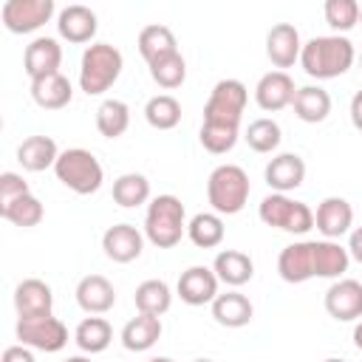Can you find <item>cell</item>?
<instances>
[{
	"label": "cell",
	"instance_id": "obj_22",
	"mask_svg": "<svg viewBox=\"0 0 362 362\" xmlns=\"http://www.w3.org/2000/svg\"><path fill=\"white\" fill-rule=\"evenodd\" d=\"M212 317L218 325L223 328H243L252 322L255 317V305L249 303L246 294L240 291H226V294H218L212 300Z\"/></svg>",
	"mask_w": 362,
	"mask_h": 362
},
{
	"label": "cell",
	"instance_id": "obj_49",
	"mask_svg": "<svg viewBox=\"0 0 362 362\" xmlns=\"http://www.w3.org/2000/svg\"><path fill=\"white\" fill-rule=\"evenodd\" d=\"M192 362H212V359H192Z\"/></svg>",
	"mask_w": 362,
	"mask_h": 362
},
{
	"label": "cell",
	"instance_id": "obj_32",
	"mask_svg": "<svg viewBox=\"0 0 362 362\" xmlns=\"http://www.w3.org/2000/svg\"><path fill=\"white\" fill-rule=\"evenodd\" d=\"M133 303L139 308V314H153V317H161L170 311L173 305V291L164 280H144L136 286V294H133Z\"/></svg>",
	"mask_w": 362,
	"mask_h": 362
},
{
	"label": "cell",
	"instance_id": "obj_7",
	"mask_svg": "<svg viewBox=\"0 0 362 362\" xmlns=\"http://www.w3.org/2000/svg\"><path fill=\"white\" fill-rule=\"evenodd\" d=\"M249 90L240 79H221L215 82L206 105H204V122H218V124H232L240 127V116L246 110Z\"/></svg>",
	"mask_w": 362,
	"mask_h": 362
},
{
	"label": "cell",
	"instance_id": "obj_36",
	"mask_svg": "<svg viewBox=\"0 0 362 362\" xmlns=\"http://www.w3.org/2000/svg\"><path fill=\"white\" fill-rule=\"evenodd\" d=\"M0 215L8 221V223H14V226H23V229H31V226H37L40 221H42V215H45V209H42V201L37 198V195H31V192H25V195H20V198H14L11 204H6V206H0Z\"/></svg>",
	"mask_w": 362,
	"mask_h": 362
},
{
	"label": "cell",
	"instance_id": "obj_27",
	"mask_svg": "<svg viewBox=\"0 0 362 362\" xmlns=\"http://www.w3.org/2000/svg\"><path fill=\"white\" fill-rule=\"evenodd\" d=\"M351 266V255L337 240H314V277L339 280Z\"/></svg>",
	"mask_w": 362,
	"mask_h": 362
},
{
	"label": "cell",
	"instance_id": "obj_12",
	"mask_svg": "<svg viewBox=\"0 0 362 362\" xmlns=\"http://www.w3.org/2000/svg\"><path fill=\"white\" fill-rule=\"evenodd\" d=\"M351 223H354V206L345 198L328 195L320 201V206L314 212V226L325 240H337V238L348 235Z\"/></svg>",
	"mask_w": 362,
	"mask_h": 362
},
{
	"label": "cell",
	"instance_id": "obj_16",
	"mask_svg": "<svg viewBox=\"0 0 362 362\" xmlns=\"http://www.w3.org/2000/svg\"><path fill=\"white\" fill-rule=\"evenodd\" d=\"M102 249L113 263H133L144 249V235L133 223H113L102 235Z\"/></svg>",
	"mask_w": 362,
	"mask_h": 362
},
{
	"label": "cell",
	"instance_id": "obj_23",
	"mask_svg": "<svg viewBox=\"0 0 362 362\" xmlns=\"http://www.w3.org/2000/svg\"><path fill=\"white\" fill-rule=\"evenodd\" d=\"M212 272H215V277H218L221 283L238 288V286H243V283H249V280L255 277V263H252V257H249L246 252L223 249V252L215 255Z\"/></svg>",
	"mask_w": 362,
	"mask_h": 362
},
{
	"label": "cell",
	"instance_id": "obj_31",
	"mask_svg": "<svg viewBox=\"0 0 362 362\" xmlns=\"http://www.w3.org/2000/svg\"><path fill=\"white\" fill-rule=\"evenodd\" d=\"M74 342L85 354H102L113 342V328L105 317H85L74 331Z\"/></svg>",
	"mask_w": 362,
	"mask_h": 362
},
{
	"label": "cell",
	"instance_id": "obj_51",
	"mask_svg": "<svg viewBox=\"0 0 362 362\" xmlns=\"http://www.w3.org/2000/svg\"><path fill=\"white\" fill-rule=\"evenodd\" d=\"M359 65H362V54H359Z\"/></svg>",
	"mask_w": 362,
	"mask_h": 362
},
{
	"label": "cell",
	"instance_id": "obj_29",
	"mask_svg": "<svg viewBox=\"0 0 362 362\" xmlns=\"http://www.w3.org/2000/svg\"><path fill=\"white\" fill-rule=\"evenodd\" d=\"M161 317H153V314H136L133 320L124 322L122 328V345L127 351H150L158 337H161Z\"/></svg>",
	"mask_w": 362,
	"mask_h": 362
},
{
	"label": "cell",
	"instance_id": "obj_18",
	"mask_svg": "<svg viewBox=\"0 0 362 362\" xmlns=\"http://www.w3.org/2000/svg\"><path fill=\"white\" fill-rule=\"evenodd\" d=\"M96 28H99V20H96V11L88 8V6H65L59 14H57V31L62 40L68 42H90L96 37Z\"/></svg>",
	"mask_w": 362,
	"mask_h": 362
},
{
	"label": "cell",
	"instance_id": "obj_11",
	"mask_svg": "<svg viewBox=\"0 0 362 362\" xmlns=\"http://www.w3.org/2000/svg\"><path fill=\"white\" fill-rule=\"evenodd\" d=\"M294 93H297V85L286 71H269L255 85V102L266 113H277L288 107L294 102Z\"/></svg>",
	"mask_w": 362,
	"mask_h": 362
},
{
	"label": "cell",
	"instance_id": "obj_9",
	"mask_svg": "<svg viewBox=\"0 0 362 362\" xmlns=\"http://www.w3.org/2000/svg\"><path fill=\"white\" fill-rule=\"evenodd\" d=\"M54 0H6L0 8V20L11 34H31L42 28L54 17Z\"/></svg>",
	"mask_w": 362,
	"mask_h": 362
},
{
	"label": "cell",
	"instance_id": "obj_25",
	"mask_svg": "<svg viewBox=\"0 0 362 362\" xmlns=\"http://www.w3.org/2000/svg\"><path fill=\"white\" fill-rule=\"evenodd\" d=\"M136 45H139V54L144 57L147 65H153V62H158V59H164V57H170V54H178V42H175L173 28H167V25H161V23L144 25V28L139 31Z\"/></svg>",
	"mask_w": 362,
	"mask_h": 362
},
{
	"label": "cell",
	"instance_id": "obj_4",
	"mask_svg": "<svg viewBox=\"0 0 362 362\" xmlns=\"http://www.w3.org/2000/svg\"><path fill=\"white\" fill-rule=\"evenodd\" d=\"M249 175L238 164H221L206 178V201L218 215H238L249 201Z\"/></svg>",
	"mask_w": 362,
	"mask_h": 362
},
{
	"label": "cell",
	"instance_id": "obj_37",
	"mask_svg": "<svg viewBox=\"0 0 362 362\" xmlns=\"http://www.w3.org/2000/svg\"><path fill=\"white\" fill-rule=\"evenodd\" d=\"M243 139H246V144H249L255 153H272V150L280 147V141H283V130H280V124H277L274 119L260 116V119L249 122Z\"/></svg>",
	"mask_w": 362,
	"mask_h": 362
},
{
	"label": "cell",
	"instance_id": "obj_15",
	"mask_svg": "<svg viewBox=\"0 0 362 362\" xmlns=\"http://www.w3.org/2000/svg\"><path fill=\"white\" fill-rule=\"evenodd\" d=\"M300 51H303V40L300 31L291 23H277L269 28L266 34V57L272 59L274 68H291L294 62H300Z\"/></svg>",
	"mask_w": 362,
	"mask_h": 362
},
{
	"label": "cell",
	"instance_id": "obj_10",
	"mask_svg": "<svg viewBox=\"0 0 362 362\" xmlns=\"http://www.w3.org/2000/svg\"><path fill=\"white\" fill-rule=\"evenodd\" d=\"M325 311L337 322H354L362 317V283L354 277H339L325 291Z\"/></svg>",
	"mask_w": 362,
	"mask_h": 362
},
{
	"label": "cell",
	"instance_id": "obj_47",
	"mask_svg": "<svg viewBox=\"0 0 362 362\" xmlns=\"http://www.w3.org/2000/svg\"><path fill=\"white\" fill-rule=\"evenodd\" d=\"M147 362H173L170 356H153V359H147Z\"/></svg>",
	"mask_w": 362,
	"mask_h": 362
},
{
	"label": "cell",
	"instance_id": "obj_35",
	"mask_svg": "<svg viewBox=\"0 0 362 362\" xmlns=\"http://www.w3.org/2000/svg\"><path fill=\"white\" fill-rule=\"evenodd\" d=\"M144 119L156 130H173L181 122V102L175 96H170V93H158V96L147 99Z\"/></svg>",
	"mask_w": 362,
	"mask_h": 362
},
{
	"label": "cell",
	"instance_id": "obj_3",
	"mask_svg": "<svg viewBox=\"0 0 362 362\" xmlns=\"http://www.w3.org/2000/svg\"><path fill=\"white\" fill-rule=\"evenodd\" d=\"M122 51L110 42H90L79 62V90L88 96H102L110 90L122 74Z\"/></svg>",
	"mask_w": 362,
	"mask_h": 362
},
{
	"label": "cell",
	"instance_id": "obj_21",
	"mask_svg": "<svg viewBox=\"0 0 362 362\" xmlns=\"http://www.w3.org/2000/svg\"><path fill=\"white\" fill-rule=\"evenodd\" d=\"M74 294H76L79 308L88 311V314H93V317H99V314H105V311H110L116 305V288L102 274H85L76 283V291Z\"/></svg>",
	"mask_w": 362,
	"mask_h": 362
},
{
	"label": "cell",
	"instance_id": "obj_13",
	"mask_svg": "<svg viewBox=\"0 0 362 362\" xmlns=\"http://www.w3.org/2000/svg\"><path fill=\"white\" fill-rule=\"evenodd\" d=\"M59 65H62V45L54 37H34L25 45L23 68L31 76V82L51 76V74H59Z\"/></svg>",
	"mask_w": 362,
	"mask_h": 362
},
{
	"label": "cell",
	"instance_id": "obj_14",
	"mask_svg": "<svg viewBox=\"0 0 362 362\" xmlns=\"http://www.w3.org/2000/svg\"><path fill=\"white\" fill-rule=\"evenodd\" d=\"M218 283L221 280L209 266H189L187 272H181L175 291L187 305H212V300L218 297Z\"/></svg>",
	"mask_w": 362,
	"mask_h": 362
},
{
	"label": "cell",
	"instance_id": "obj_19",
	"mask_svg": "<svg viewBox=\"0 0 362 362\" xmlns=\"http://www.w3.org/2000/svg\"><path fill=\"white\" fill-rule=\"evenodd\" d=\"M277 274L286 283H305L314 277V240L288 243L277 255Z\"/></svg>",
	"mask_w": 362,
	"mask_h": 362
},
{
	"label": "cell",
	"instance_id": "obj_17",
	"mask_svg": "<svg viewBox=\"0 0 362 362\" xmlns=\"http://www.w3.org/2000/svg\"><path fill=\"white\" fill-rule=\"evenodd\" d=\"M17 317H48L54 311V291L40 277H25L14 288Z\"/></svg>",
	"mask_w": 362,
	"mask_h": 362
},
{
	"label": "cell",
	"instance_id": "obj_43",
	"mask_svg": "<svg viewBox=\"0 0 362 362\" xmlns=\"http://www.w3.org/2000/svg\"><path fill=\"white\" fill-rule=\"evenodd\" d=\"M348 255H351V260H356V263H362V226H356V229H351V238H348Z\"/></svg>",
	"mask_w": 362,
	"mask_h": 362
},
{
	"label": "cell",
	"instance_id": "obj_41",
	"mask_svg": "<svg viewBox=\"0 0 362 362\" xmlns=\"http://www.w3.org/2000/svg\"><path fill=\"white\" fill-rule=\"evenodd\" d=\"M25 192H31V189H28V184L23 181V175H17V173H3V175H0V206L11 204L14 198H20V195H25Z\"/></svg>",
	"mask_w": 362,
	"mask_h": 362
},
{
	"label": "cell",
	"instance_id": "obj_1",
	"mask_svg": "<svg viewBox=\"0 0 362 362\" xmlns=\"http://www.w3.org/2000/svg\"><path fill=\"white\" fill-rule=\"evenodd\" d=\"M354 42L342 34L311 37L308 42H303L300 51V65L311 79H337L354 65Z\"/></svg>",
	"mask_w": 362,
	"mask_h": 362
},
{
	"label": "cell",
	"instance_id": "obj_20",
	"mask_svg": "<svg viewBox=\"0 0 362 362\" xmlns=\"http://www.w3.org/2000/svg\"><path fill=\"white\" fill-rule=\"evenodd\" d=\"M263 178H266V184H269L274 192L288 195L291 189H297V187L305 181V161H303L297 153H280V156H274V158L266 164Z\"/></svg>",
	"mask_w": 362,
	"mask_h": 362
},
{
	"label": "cell",
	"instance_id": "obj_8",
	"mask_svg": "<svg viewBox=\"0 0 362 362\" xmlns=\"http://www.w3.org/2000/svg\"><path fill=\"white\" fill-rule=\"evenodd\" d=\"M14 334H17L20 345H25L31 351L57 354L68 345V328L54 314H48V317H17Z\"/></svg>",
	"mask_w": 362,
	"mask_h": 362
},
{
	"label": "cell",
	"instance_id": "obj_50",
	"mask_svg": "<svg viewBox=\"0 0 362 362\" xmlns=\"http://www.w3.org/2000/svg\"><path fill=\"white\" fill-rule=\"evenodd\" d=\"M359 23H362V6H359Z\"/></svg>",
	"mask_w": 362,
	"mask_h": 362
},
{
	"label": "cell",
	"instance_id": "obj_48",
	"mask_svg": "<svg viewBox=\"0 0 362 362\" xmlns=\"http://www.w3.org/2000/svg\"><path fill=\"white\" fill-rule=\"evenodd\" d=\"M322 362H345V359H337V356H328V359H322Z\"/></svg>",
	"mask_w": 362,
	"mask_h": 362
},
{
	"label": "cell",
	"instance_id": "obj_46",
	"mask_svg": "<svg viewBox=\"0 0 362 362\" xmlns=\"http://www.w3.org/2000/svg\"><path fill=\"white\" fill-rule=\"evenodd\" d=\"M62 362H90L88 356H68V359H62Z\"/></svg>",
	"mask_w": 362,
	"mask_h": 362
},
{
	"label": "cell",
	"instance_id": "obj_45",
	"mask_svg": "<svg viewBox=\"0 0 362 362\" xmlns=\"http://www.w3.org/2000/svg\"><path fill=\"white\" fill-rule=\"evenodd\" d=\"M354 345H356V351H362V322L354 325Z\"/></svg>",
	"mask_w": 362,
	"mask_h": 362
},
{
	"label": "cell",
	"instance_id": "obj_6",
	"mask_svg": "<svg viewBox=\"0 0 362 362\" xmlns=\"http://www.w3.org/2000/svg\"><path fill=\"white\" fill-rule=\"evenodd\" d=\"M257 215L266 226H274V229H283V232H291V235H305L308 229H314L311 206L303 204V201H294L283 192H269L260 201Z\"/></svg>",
	"mask_w": 362,
	"mask_h": 362
},
{
	"label": "cell",
	"instance_id": "obj_24",
	"mask_svg": "<svg viewBox=\"0 0 362 362\" xmlns=\"http://www.w3.org/2000/svg\"><path fill=\"white\" fill-rule=\"evenodd\" d=\"M57 158H59V147L51 136H28L17 147V161L28 173H42V170L54 167Z\"/></svg>",
	"mask_w": 362,
	"mask_h": 362
},
{
	"label": "cell",
	"instance_id": "obj_28",
	"mask_svg": "<svg viewBox=\"0 0 362 362\" xmlns=\"http://www.w3.org/2000/svg\"><path fill=\"white\" fill-rule=\"evenodd\" d=\"M291 107H294V116L300 122L317 124V122H325L328 119V113H331V96L320 85H303V88H297Z\"/></svg>",
	"mask_w": 362,
	"mask_h": 362
},
{
	"label": "cell",
	"instance_id": "obj_26",
	"mask_svg": "<svg viewBox=\"0 0 362 362\" xmlns=\"http://www.w3.org/2000/svg\"><path fill=\"white\" fill-rule=\"evenodd\" d=\"M31 99L42 110H62L74 99V85L68 82V76L51 74V76H42V79L31 82Z\"/></svg>",
	"mask_w": 362,
	"mask_h": 362
},
{
	"label": "cell",
	"instance_id": "obj_39",
	"mask_svg": "<svg viewBox=\"0 0 362 362\" xmlns=\"http://www.w3.org/2000/svg\"><path fill=\"white\" fill-rule=\"evenodd\" d=\"M150 76L164 90H173V88L184 85V79H187V62H184L181 51L178 54H170V57H164L158 62H153L150 65Z\"/></svg>",
	"mask_w": 362,
	"mask_h": 362
},
{
	"label": "cell",
	"instance_id": "obj_34",
	"mask_svg": "<svg viewBox=\"0 0 362 362\" xmlns=\"http://www.w3.org/2000/svg\"><path fill=\"white\" fill-rule=\"evenodd\" d=\"M113 201L124 209L141 206L150 201V181L141 173H124L113 181Z\"/></svg>",
	"mask_w": 362,
	"mask_h": 362
},
{
	"label": "cell",
	"instance_id": "obj_33",
	"mask_svg": "<svg viewBox=\"0 0 362 362\" xmlns=\"http://www.w3.org/2000/svg\"><path fill=\"white\" fill-rule=\"evenodd\" d=\"M130 127V107L122 99H105L96 107V130L105 139H119Z\"/></svg>",
	"mask_w": 362,
	"mask_h": 362
},
{
	"label": "cell",
	"instance_id": "obj_40",
	"mask_svg": "<svg viewBox=\"0 0 362 362\" xmlns=\"http://www.w3.org/2000/svg\"><path fill=\"white\" fill-rule=\"evenodd\" d=\"M325 23L345 37V31H351L359 23V3L356 0H325Z\"/></svg>",
	"mask_w": 362,
	"mask_h": 362
},
{
	"label": "cell",
	"instance_id": "obj_2",
	"mask_svg": "<svg viewBox=\"0 0 362 362\" xmlns=\"http://www.w3.org/2000/svg\"><path fill=\"white\" fill-rule=\"evenodd\" d=\"M187 232V209L175 195H156L147 204L144 238L158 249H173Z\"/></svg>",
	"mask_w": 362,
	"mask_h": 362
},
{
	"label": "cell",
	"instance_id": "obj_38",
	"mask_svg": "<svg viewBox=\"0 0 362 362\" xmlns=\"http://www.w3.org/2000/svg\"><path fill=\"white\" fill-rule=\"evenodd\" d=\"M238 136H240V127H232V124H218V122H204L201 124V144L206 153L212 156H223L229 153L235 144H238Z\"/></svg>",
	"mask_w": 362,
	"mask_h": 362
},
{
	"label": "cell",
	"instance_id": "obj_44",
	"mask_svg": "<svg viewBox=\"0 0 362 362\" xmlns=\"http://www.w3.org/2000/svg\"><path fill=\"white\" fill-rule=\"evenodd\" d=\"M351 124L362 133V90H356L351 99Z\"/></svg>",
	"mask_w": 362,
	"mask_h": 362
},
{
	"label": "cell",
	"instance_id": "obj_5",
	"mask_svg": "<svg viewBox=\"0 0 362 362\" xmlns=\"http://www.w3.org/2000/svg\"><path fill=\"white\" fill-rule=\"evenodd\" d=\"M54 175L76 195H93L105 181V170H102L99 158L82 147L62 150L54 164Z\"/></svg>",
	"mask_w": 362,
	"mask_h": 362
},
{
	"label": "cell",
	"instance_id": "obj_30",
	"mask_svg": "<svg viewBox=\"0 0 362 362\" xmlns=\"http://www.w3.org/2000/svg\"><path fill=\"white\" fill-rule=\"evenodd\" d=\"M223 235H226V226H223V218L218 212H198L187 223V238L198 249H215V246H221L223 243Z\"/></svg>",
	"mask_w": 362,
	"mask_h": 362
},
{
	"label": "cell",
	"instance_id": "obj_42",
	"mask_svg": "<svg viewBox=\"0 0 362 362\" xmlns=\"http://www.w3.org/2000/svg\"><path fill=\"white\" fill-rule=\"evenodd\" d=\"M0 362H37V359H34L31 348H25V345H8L3 351V359Z\"/></svg>",
	"mask_w": 362,
	"mask_h": 362
}]
</instances>
